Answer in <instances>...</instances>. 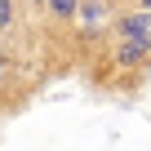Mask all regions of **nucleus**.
I'll use <instances>...</instances> for the list:
<instances>
[{
  "label": "nucleus",
  "instance_id": "3",
  "mask_svg": "<svg viewBox=\"0 0 151 151\" xmlns=\"http://www.w3.org/2000/svg\"><path fill=\"white\" fill-rule=\"evenodd\" d=\"M49 9H53L58 18H67V14H76V9H80V0H49Z\"/></svg>",
  "mask_w": 151,
  "mask_h": 151
},
{
  "label": "nucleus",
  "instance_id": "6",
  "mask_svg": "<svg viewBox=\"0 0 151 151\" xmlns=\"http://www.w3.org/2000/svg\"><path fill=\"white\" fill-rule=\"evenodd\" d=\"M142 5H147V9H151V0H142Z\"/></svg>",
  "mask_w": 151,
  "mask_h": 151
},
{
  "label": "nucleus",
  "instance_id": "4",
  "mask_svg": "<svg viewBox=\"0 0 151 151\" xmlns=\"http://www.w3.org/2000/svg\"><path fill=\"white\" fill-rule=\"evenodd\" d=\"M102 14H107L102 5H85V9H80V18H85L89 27H98V22H102Z\"/></svg>",
  "mask_w": 151,
  "mask_h": 151
},
{
  "label": "nucleus",
  "instance_id": "1",
  "mask_svg": "<svg viewBox=\"0 0 151 151\" xmlns=\"http://www.w3.org/2000/svg\"><path fill=\"white\" fill-rule=\"evenodd\" d=\"M116 31H120V40H129V36H147V31H151V18H147V14H129V18H120Z\"/></svg>",
  "mask_w": 151,
  "mask_h": 151
},
{
  "label": "nucleus",
  "instance_id": "5",
  "mask_svg": "<svg viewBox=\"0 0 151 151\" xmlns=\"http://www.w3.org/2000/svg\"><path fill=\"white\" fill-rule=\"evenodd\" d=\"M9 14H14V0H0V27L9 22Z\"/></svg>",
  "mask_w": 151,
  "mask_h": 151
},
{
  "label": "nucleus",
  "instance_id": "2",
  "mask_svg": "<svg viewBox=\"0 0 151 151\" xmlns=\"http://www.w3.org/2000/svg\"><path fill=\"white\" fill-rule=\"evenodd\" d=\"M142 53H147V36H129V40H124V49H120V62H124V67H133Z\"/></svg>",
  "mask_w": 151,
  "mask_h": 151
}]
</instances>
